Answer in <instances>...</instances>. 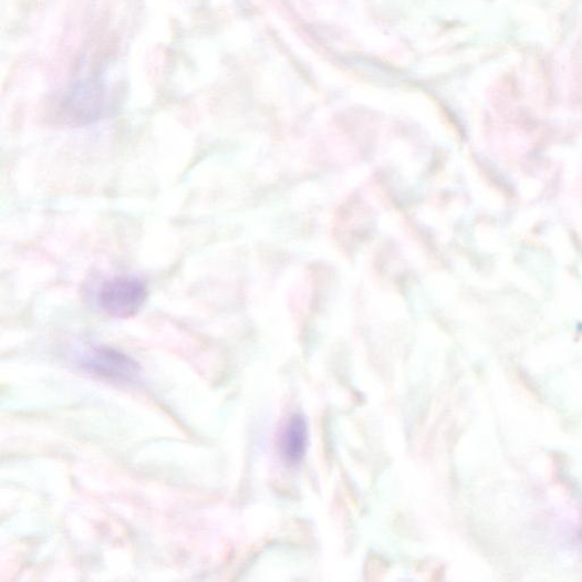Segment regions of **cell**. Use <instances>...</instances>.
<instances>
[{"label":"cell","mask_w":582,"mask_h":582,"mask_svg":"<svg viewBox=\"0 0 582 582\" xmlns=\"http://www.w3.org/2000/svg\"><path fill=\"white\" fill-rule=\"evenodd\" d=\"M148 298L146 282L131 274H123L105 281L98 290L97 304L107 315L128 319L136 315Z\"/></svg>","instance_id":"obj_1"},{"label":"cell","mask_w":582,"mask_h":582,"mask_svg":"<svg viewBox=\"0 0 582 582\" xmlns=\"http://www.w3.org/2000/svg\"><path fill=\"white\" fill-rule=\"evenodd\" d=\"M85 365L98 376L113 382H131L138 374V363L117 350L100 347L94 350Z\"/></svg>","instance_id":"obj_2"},{"label":"cell","mask_w":582,"mask_h":582,"mask_svg":"<svg viewBox=\"0 0 582 582\" xmlns=\"http://www.w3.org/2000/svg\"><path fill=\"white\" fill-rule=\"evenodd\" d=\"M308 436V424L303 415H293L287 423L280 439L281 454L287 464L298 465L303 460Z\"/></svg>","instance_id":"obj_3"}]
</instances>
